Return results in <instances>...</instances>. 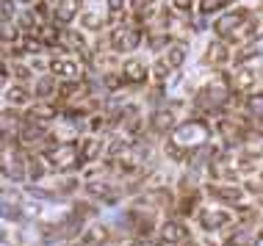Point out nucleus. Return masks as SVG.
Instances as JSON below:
<instances>
[{
    "instance_id": "f257e3e1",
    "label": "nucleus",
    "mask_w": 263,
    "mask_h": 246,
    "mask_svg": "<svg viewBox=\"0 0 263 246\" xmlns=\"http://www.w3.org/2000/svg\"><path fill=\"white\" fill-rule=\"evenodd\" d=\"M208 138H211V128H208L205 119H186V122H180L172 133H169L163 150H166L169 160L183 163V160H189L197 150H202V147L208 144Z\"/></svg>"
},
{
    "instance_id": "f03ea898",
    "label": "nucleus",
    "mask_w": 263,
    "mask_h": 246,
    "mask_svg": "<svg viewBox=\"0 0 263 246\" xmlns=\"http://www.w3.org/2000/svg\"><path fill=\"white\" fill-rule=\"evenodd\" d=\"M230 100V78L227 75H219L211 83H205L197 94V105H202L205 111H219L224 108V102Z\"/></svg>"
},
{
    "instance_id": "7ed1b4c3",
    "label": "nucleus",
    "mask_w": 263,
    "mask_h": 246,
    "mask_svg": "<svg viewBox=\"0 0 263 246\" xmlns=\"http://www.w3.org/2000/svg\"><path fill=\"white\" fill-rule=\"evenodd\" d=\"M45 160H47V166H50L53 172H69V169H75L78 163H83L81 160V144L78 141L55 144L45 152Z\"/></svg>"
},
{
    "instance_id": "20e7f679",
    "label": "nucleus",
    "mask_w": 263,
    "mask_h": 246,
    "mask_svg": "<svg viewBox=\"0 0 263 246\" xmlns=\"http://www.w3.org/2000/svg\"><path fill=\"white\" fill-rule=\"evenodd\" d=\"M250 28V11L247 9H238V11H227L213 23V31H216L219 39L224 42H236L241 36V31Z\"/></svg>"
},
{
    "instance_id": "39448f33",
    "label": "nucleus",
    "mask_w": 263,
    "mask_h": 246,
    "mask_svg": "<svg viewBox=\"0 0 263 246\" xmlns=\"http://www.w3.org/2000/svg\"><path fill=\"white\" fill-rule=\"evenodd\" d=\"M141 45V28L139 25H117L111 33V50L130 53Z\"/></svg>"
},
{
    "instance_id": "423d86ee",
    "label": "nucleus",
    "mask_w": 263,
    "mask_h": 246,
    "mask_svg": "<svg viewBox=\"0 0 263 246\" xmlns=\"http://www.w3.org/2000/svg\"><path fill=\"white\" fill-rule=\"evenodd\" d=\"M197 221H200L202 230L213 233V230H222L227 224H233V213L227 208H219V205H205L200 210V216H197Z\"/></svg>"
},
{
    "instance_id": "0eeeda50",
    "label": "nucleus",
    "mask_w": 263,
    "mask_h": 246,
    "mask_svg": "<svg viewBox=\"0 0 263 246\" xmlns=\"http://www.w3.org/2000/svg\"><path fill=\"white\" fill-rule=\"evenodd\" d=\"M161 243L163 246H191V233L183 221H172L169 219L161 227Z\"/></svg>"
},
{
    "instance_id": "6e6552de",
    "label": "nucleus",
    "mask_w": 263,
    "mask_h": 246,
    "mask_svg": "<svg viewBox=\"0 0 263 246\" xmlns=\"http://www.w3.org/2000/svg\"><path fill=\"white\" fill-rule=\"evenodd\" d=\"M78 11H81V0H53L50 3V17L59 28L72 23L78 17Z\"/></svg>"
},
{
    "instance_id": "1a4fd4ad",
    "label": "nucleus",
    "mask_w": 263,
    "mask_h": 246,
    "mask_svg": "<svg viewBox=\"0 0 263 246\" xmlns=\"http://www.w3.org/2000/svg\"><path fill=\"white\" fill-rule=\"evenodd\" d=\"M50 72H53V78H61L64 83H78L83 78L81 64L72 61V58H53L50 61Z\"/></svg>"
},
{
    "instance_id": "9d476101",
    "label": "nucleus",
    "mask_w": 263,
    "mask_h": 246,
    "mask_svg": "<svg viewBox=\"0 0 263 246\" xmlns=\"http://www.w3.org/2000/svg\"><path fill=\"white\" fill-rule=\"evenodd\" d=\"M3 177L6 180H28V158L17 155V150L3 152Z\"/></svg>"
},
{
    "instance_id": "9b49d317",
    "label": "nucleus",
    "mask_w": 263,
    "mask_h": 246,
    "mask_svg": "<svg viewBox=\"0 0 263 246\" xmlns=\"http://www.w3.org/2000/svg\"><path fill=\"white\" fill-rule=\"evenodd\" d=\"M83 188H86L89 196H97V199L105 202V205H117V202H119V191L111 186L108 180H89Z\"/></svg>"
},
{
    "instance_id": "f8f14e48",
    "label": "nucleus",
    "mask_w": 263,
    "mask_h": 246,
    "mask_svg": "<svg viewBox=\"0 0 263 246\" xmlns=\"http://www.w3.org/2000/svg\"><path fill=\"white\" fill-rule=\"evenodd\" d=\"M208 194L213 199L219 202H227V205H241V199H244V188L241 186H208Z\"/></svg>"
},
{
    "instance_id": "ddd939ff",
    "label": "nucleus",
    "mask_w": 263,
    "mask_h": 246,
    "mask_svg": "<svg viewBox=\"0 0 263 246\" xmlns=\"http://www.w3.org/2000/svg\"><path fill=\"white\" fill-rule=\"evenodd\" d=\"M119 75H122L125 83H133V86H141L147 80V69L139 58H127L122 67H119Z\"/></svg>"
},
{
    "instance_id": "4468645a",
    "label": "nucleus",
    "mask_w": 263,
    "mask_h": 246,
    "mask_svg": "<svg viewBox=\"0 0 263 246\" xmlns=\"http://www.w3.org/2000/svg\"><path fill=\"white\" fill-rule=\"evenodd\" d=\"M263 55V33H258V36H252L250 42H247L244 47L236 53V64H247V61L252 58H260Z\"/></svg>"
},
{
    "instance_id": "2eb2a0df",
    "label": "nucleus",
    "mask_w": 263,
    "mask_h": 246,
    "mask_svg": "<svg viewBox=\"0 0 263 246\" xmlns=\"http://www.w3.org/2000/svg\"><path fill=\"white\" fill-rule=\"evenodd\" d=\"M150 128H153V133H172L177 128L175 125V111H169V108L155 111L153 119H150Z\"/></svg>"
},
{
    "instance_id": "dca6fc26",
    "label": "nucleus",
    "mask_w": 263,
    "mask_h": 246,
    "mask_svg": "<svg viewBox=\"0 0 263 246\" xmlns=\"http://www.w3.org/2000/svg\"><path fill=\"white\" fill-rule=\"evenodd\" d=\"M45 136H47V130L42 128V125H36V122H25L23 128H20V138H17V141L25 144V147H31V144H39Z\"/></svg>"
},
{
    "instance_id": "f3484780",
    "label": "nucleus",
    "mask_w": 263,
    "mask_h": 246,
    "mask_svg": "<svg viewBox=\"0 0 263 246\" xmlns=\"http://www.w3.org/2000/svg\"><path fill=\"white\" fill-rule=\"evenodd\" d=\"M55 116H59V108L50 105V102H39V105H33V108L28 111V122H36V125L53 122Z\"/></svg>"
},
{
    "instance_id": "a211bd4d",
    "label": "nucleus",
    "mask_w": 263,
    "mask_h": 246,
    "mask_svg": "<svg viewBox=\"0 0 263 246\" xmlns=\"http://www.w3.org/2000/svg\"><path fill=\"white\" fill-rule=\"evenodd\" d=\"M244 108H247V114H250L252 122H260L263 125V91H255V94L247 97Z\"/></svg>"
},
{
    "instance_id": "6ab92c4d",
    "label": "nucleus",
    "mask_w": 263,
    "mask_h": 246,
    "mask_svg": "<svg viewBox=\"0 0 263 246\" xmlns=\"http://www.w3.org/2000/svg\"><path fill=\"white\" fill-rule=\"evenodd\" d=\"M186 45H183V42H175V45H169V50H166V64L172 67V69H180L183 67V61H186Z\"/></svg>"
},
{
    "instance_id": "aec40b11",
    "label": "nucleus",
    "mask_w": 263,
    "mask_h": 246,
    "mask_svg": "<svg viewBox=\"0 0 263 246\" xmlns=\"http://www.w3.org/2000/svg\"><path fill=\"white\" fill-rule=\"evenodd\" d=\"M255 80H258V72H255V69L241 67L238 72H236V89L238 91H250L255 86Z\"/></svg>"
},
{
    "instance_id": "412c9836",
    "label": "nucleus",
    "mask_w": 263,
    "mask_h": 246,
    "mask_svg": "<svg viewBox=\"0 0 263 246\" xmlns=\"http://www.w3.org/2000/svg\"><path fill=\"white\" fill-rule=\"evenodd\" d=\"M53 91H55V78L53 75H45V78L36 80V91H33V94H36L42 102H47L53 97Z\"/></svg>"
},
{
    "instance_id": "4be33fe9",
    "label": "nucleus",
    "mask_w": 263,
    "mask_h": 246,
    "mask_svg": "<svg viewBox=\"0 0 263 246\" xmlns=\"http://www.w3.org/2000/svg\"><path fill=\"white\" fill-rule=\"evenodd\" d=\"M100 150H103L100 138H86V141L81 144V160L83 163H86V160H95L97 155H100Z\"/></svg>"
},
{
    "instance_id": "5701e85b",
    "label": "nucleus",
    "mask_w": 263,
    "mask_h": 246,
    "mask_svg": "<svg viewBox=\"0 0 263 246\" xmlns=\"http://www.w3.org/2000/svg\"><path fill=\"white\" fill-rule=\"evenodd\" d=\"M47 169H50V166H45L36 155H31V158H28V180H33V182L42 180L47 174Z\"/></svg>"
},
{
    "instance_id": "b1692460",
    "label": "nucleus",
    "mask_w": 263,
    "mask_h": 246,
    "mask_svg": "<svg viewBox=\"0 0 263 246\" xmlns=\"http://www.w3.org/2000/svg\"><path fill=\"white\" fill-rule=\"evenodd\" d=\"M81 23H83V28H89V31H97V28L105 23V14H100L97 9H86V11H83Z\"/></svg>"
},
{
    "instance_id": "393cba45",
    "label": "nucleus",
    "mask_w": 263,
    "mask_h": 246,
    "mask_svg": "<svg viewBox=\"0 0 263 246\" xmlns=\"http://www.w3.org/2000/svg\"><path fill=\"white\" fill-rule=\"evenodd\" d=\"M205 58H208L211 64H224L227 61V47L222 45V42H213V45L208 47V53H205Z\"/></svg>"
},
{
    "instance_id": "a878e982",
    "label": "nucleus",
    "mask_w": 263,
    "mask_h": 246,
    "mask_svg": "<svg viewBox=\"0 0 263 246\" xmlns=\"http://www.w3.org/2000/svg\"><path fill=\"white\" fill-rule=\"evenodd\" d=\"M28 97H31V94H28L25 86H20V83L6 91V100H9L11 105H25V102H28Z\"/></svg>"
},
{
    "instance_id": "bb28decb",
    "label": "nucleus",
    "mask_w": 263,
    "mask_h": 246,
    "mask_svg": "<svg viewBox=\"0 0 263 246\" xmlns=\"http://www.w3.org/2000/svg\"><path fill=\"white\" fill-rule=\"evenodd\" d=\"M233 0H200V11L202 14H216V11H222L227 9Z\"/></svg>"
},
{
    "instance_id": "cd10ccee",
    "label": "nucleus",
    "mask_w": 263,
    "mask_h": 246,
    "mask_svg": "<svg viewBox=\"0 0 263 246\" xmlns=\"http://www.w3.org/2000/svg\"><path fill=\"white\" fill-rule=\"evenodd\" d=\"M64 39H67V42H69V45H72V47H75V50H81V53H86V42H83V39H81V33H75V31H67V33H64Z\"/></svg>"
},
{
    "instance_id": "c85d7f7f",
    "label": "nucleus",
    "mask_w": 263,
    "mask_h": 246,
    "mask_svg": "<svg viewBox=\"0 0 263 246\" xmlns=\"http://www.w3.org/2000/svg\"><path fill=\"white\" fill-rule=\"evenodd\" d=\"M127 3H130V0H105V11L117 17L119 11H125V9H127Z\"/></svg>"
},
{
    "instance_id": "c756f323",
    "label": "nucleus",
    "mask_w": 263,
    "mask_h": 246,
    "mask_svg": "<svg viewBox=\"0 0 263 246\" xmlns=\"http://www.w3.org/2000/svg\"><path fill=\"white\" fill-rule=\"evenodd\" d=\"M20 39V28H14V23H3V42H17Z\"/></svg>"
},
{
    "instance_id": "7c9ffc66",
    "label": "nucleus",
    "mask_w": 263,
    "mask_h": 246,
    "mask_svg": "<svg viewBox=\"0 0 263 246\" xmlns=\"http://www.w3.org/2000/svg\"><path fill=\"white\" fill-rule=\"evenodd\" d=\"M122 75H105L103 78V86L108 89V91H119V86H122Z\"/></svg>"
},
{
    "instance_id": "2f4dec72",
    "label": "nucleus",
    "mask_w": 263,
    "mask_h": 246,
    "mask_svg": "<svg viewBox=\"0 0 263 246\" xmlns=\"http://www.w3.org/2000/svg\"><path fill=\"white\" fill-rule=\"evenodd\" d=\"M169 6H172L175 11H180V14H189L191 11V0H166Z\"/></svg>"
},
{
    "instance_id": "473e14b6",
    "label": "nucleus",
    "mask_w": 263,
    "mask_h": 246,
    "mask_svg": "<svg viewBox=\"0 0 263 246\" xmlns=\"http://www.w3.org/2000/svg\"><path fill=\"white\" fill-rule=\"evenodd\" d=\"M14 3H17V0H3V23H11V17H14Z\"/></svg>"
},
{
    "instance_id": "72a5a7b5",
    "label": "nucleus",
    "mask_w": 263,
    "mask_h": 246,
    "mask_svg": "<svg viewBox=\"0 0 263 246\" xmlns=\"http://www.w3.org/2000/svg\"><path fill=\"white\" fill-rule=\"evenodd\" d=\"M247 188H250L252 194H263V174H260V177H255V180L247 182Z\"/></svg>"
},
{
    "instance_id": "f704fd0d",
    "label": "nucleus",
    "mask_w": 263,
    "mask_h": 246,
    "mask_svg": "<svg viewBox=\"0 0 263 246\" xmlns=\"http://www.w3.org/2000/svg\"><path fill=\"white\" fill-rule=\"evenodd\" d=\"M169 69H172V67H169L166 64V61H158V64H155V78H166V75H169Z\"/></svg>"
},
{
    "instance_id": "c9c22d12",
    "label": "nucleus",
    "mask_w": 263,
    "mask_h": 246,
    "mask_svg": "<svg viewBox=\"0 0 263 246\" xmlns=\"http://www.w3.org/2000/svg\"><path fill=\"white\" fill-rule=\"evenodd\" d=\"M252 246H263V230H260V233L252 238Z\"/></svg>"
},
{
    "instance_id": "e433bc0d",
    "label": "nucleus",
    "mask_w": 263,
    "mask_h": 246,
    "mask_svg": "<svg viewBox=\"0 0 263 246\" xmlns=\"http://www.w3.org/2000/svg\"><path fill=\"white\" fill-rule=\"evenodd\" d=\"M17 3H33V0H17Z\"/></svg>"
}]
</instances>
